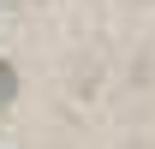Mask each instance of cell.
Returning a JSON list of instances; mask_svg holds the SVG:
<instances>
[{"label":"cell","instance_id":"1","mask_svg":"<svg viewBox=\"0 0 155 149\" xmlns=\"http://www.w3.org/2000/svg\"><path fill=\"white\" fill-rule=\"evenodd\" d=\"M18 95V72H12V60H0V108Z\"/></svg>","mask_w":155,"mask_h":149}]
</instances>
